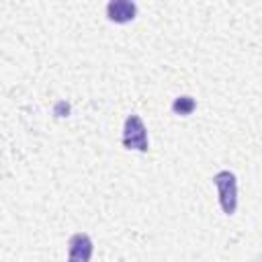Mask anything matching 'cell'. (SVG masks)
I'll return each instance as SVG.
<instances>
[{
  "mask_svg": "<svg viewBox=\"0 0 262 262\" xmlns=\"http://www.w3.org/2000/svg\"><path fill=\"white\" fill-rule=\"evenodd\" d=\"M213 184L219 194V205L225 215H233L237 209V178L229 170H221L213 176Z\"/></svg>",
  "mask_w": 262,
  "mask_h": 262,
  "instance_id": "cell-1",
  "label": "cell"
},
{
  "mask_svg": "<svg viewBox=\"0 0 262 262\" xmlns=\"http://www.w3.org/2000/svg\"><path fill=\"white\" fill-rule=\"evenodd\" d=\"M123 145L127 149H137V151H147V129L141 121L139 115H129L125 119L123 127Z\"/></svg>",
  "mask_w": 262,
  "mask_h": 262,
  "instance_id": "cell-2",
  "label": "cell"
},
{
  "mask_svg": "<svg viewBox=\"0 0 262 262\" xmlns=\"http://www.w3.org/2000/svg\"><path fill=\"white\" fill-rule=\"evenodd\" d=\"M92 250V239L86 233H74L68 242V262H90Z\"/></svg>",
  "mask_w": 262,
  "mask_h": 262,
  "instance_id": "cell-3",
  "label": "cell"
},
{
  "mask_svg": "<svg viewBox=\"0 0 262 262\" xmlns=\"http://www.w3.org/2000/svg\"><path fill=\"white\" fill-rule=\"evenodd\" d=\"M137 14V6L135 2H129V0H111L106 4V16L108 20L113 23H129L133 20Z\"/></svg>",
  "mask_w": 262,
  "mask_h": 262,
  "instance_id": "cell-4",
  "label": "cell"
},
{
  "mask_svg": "<svg viewBox=\"0 0 262 262\" xmlns=\"http://www.w3.org/2000/svg\"><path fill=\"white\" fill-rule=\"evenodd\" d=\"M194 98H190V96H178L174 102H172V111L176 113V115H182V117H186V115H190L192 111H194Z\"/></svg>",
  "mask_w": 262,
  "mask_h": 262,
  "instance_id": "cell-5",
  "label": "cell"
}]
</instances>
